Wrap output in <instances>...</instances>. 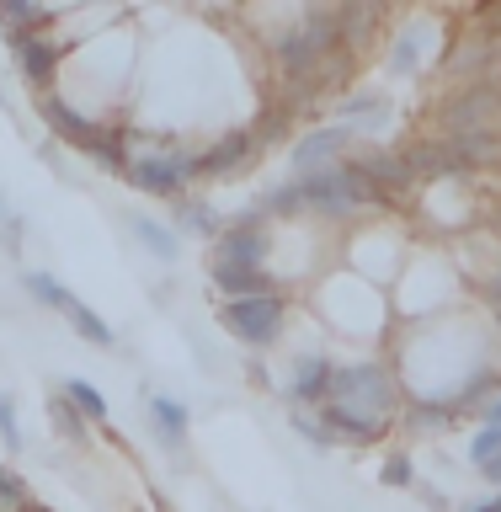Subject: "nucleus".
<instances>
[{
    "label": "nucleus",
    "instance_id": "obj_1",
    "mask_svg": "<svg viewBox=\"0 0 501 512\" xmlns=\"http://www.w3.org/2000/svg\"><path fill=\"white\" fill-rule=\"evenodd\" d=\"M326 400L352 411V416H363V422L384 427V416L400 406V390L379 363H352V368H331V395Z\"/></svg>",
    "mask_w": 501,
    "mask_h": 512
},
{
    "label": "nucleus",
    "instance_id": "obj_2",
    "mask_svg": "<svg viewBox=\"0 0 501 512\" xmlns=\"http://www.w3.org/2000/svg\"><path fill=\"white\" fill-rule=\"evenodd\" d=\"M304 208H320V214H352V208L379 203V192L363 182L358 166H326L315 176H294Z\"/></svg>",
    "mask_w": 501,
    "mask_h": 512
},
{
    "label": "nucleus",
    "instance_id": "obj_3",
    "mask_svg": "<svg viewBox=\"0 0 501 512\" xmlns=\"http://www.w3.org/2000/svg\"><path fill=\"white\" fill-rule=\"evenodd\" d=\"M496 112H501V86H496V80H475V86H459L438 107V123L448 128V139H459V134H491Z\"/></svg>",
    "mask_w": 501,
    "mask_h": 512
},
{
    "label": "nucleus",
    "instance_id": "obj_4",
    "mask_svg": "<svg viewBox=\"0 0 501 512\" xmlns=\"http://www.w3.org/2000/svg\"><path fill=\"white\" fill-rule=\"evenodd\" d=\"M219 326L235 336V342H251V347H267L278 342L283 331V299L278 294H262V299H230L219 310Z\"/></svg>",
    "mask_w": 501,
    "mask_h": 512
},
{
    "label": "nucleus",
    "instance_id": "obj_5",
    "mask_svg": "<svg viewBox=\"0 0 501 512\" xmlns=\"http://www.w3.org/2000/svg\"><path fill=\"white\" fill-rule=\"evenodd\" d=\"M352 128L347 123H331V128H315V134H304L294 139V150H288V160H294V176H315V171H326L336 166V155L352 150Z\"/></svg>",
    "mask_w": 501,
    "mask_h": 512
},
{
    "label": "nucleus",
    "instance_id": "obj_6",
    "mask_svg": "<svg viewBox=\"0 0 501 512\" xmlns=\"http://www.w3.org/2000/svg\"><path fill=\"white\" fill-rule=\"evenodd\" d=\"M38 112H43V123L54 128V139L75 144V150H86V155H96V150H102L107 128H102V123H91L86 112H75L70 102H59V96H43V102H38Z\"/></svg>",
    "mask_w": 501,
    "mask_h": 512
},
{
    "label": "nucleus",
    "instance_id": "obj_7",
    "mask_svg": "<svg viewBox=\"0 0 501 512\" xmlns=\"http://www.w3.org/2000/svg\"><path fill=\"white\" fill-rule=\"evenodd\" d=\"M187 176H192V160H182V155H144L128 166V182L139 192H150V198H176L187 187Z\"/></svg>",
    "mask_w": 501,
    "mask_h": 512
},
{
    "label": "nucleus",
    "instance_id": "obj_8",
    "mask_svg": "<svg viewBox=\"0 0 501 512\" xmlns=\"http://www.w3.org/2000/svg\"><path fill=\"white\" fill-rule=\"evenodd\" d=\"M251 155H256V134L251 128H235V134H224L208 155L192 160V176H235Z\"/></svg>",
    "mask_w": 501,
    "mask_h": 512
},
{
    "label": "nucleus",
    "instance_id": "obj_9",
    "mask_svg": "<svg viewBox=\"0 0 501 512\" xmlns=\"http://www.w3.org/2000/svg\"><path fill=\"white\" fill-rule=\"evenodd\" d=\"M406 171H411V182H438V176H464V160L454 155L448 139H432V144H411L406 150Z\"/></svg>",
    "mask_w": 501,
    "mask_h": 512
},
{
    "label": "nucleus",
    "instance_id": "obj_10",
    "mask_svg": "<svg viewBox=\"0 0 501 512\" xmlns=\"http://www.w3.org/2000/svg\"><path fill=\"white\" fill-rule=\"evenodd\" d=\"M214 262H219V267H262V262H267V235L251 230V224H235V230L219 235Z\"/></svg>",
    "mask_w": 501,
    "mask_h": 512
},
{
    "label": "nucleus",
    "instance_id": "obj_11",
    "mask_svg": "<svg viewBox=\"0 0 501 512\" xmlns=\"http://www.w3.org/2000/svg\"><path fill=\"white\" fill-rule=\"evenodd\" d=\"M443 70L448 75H464L475 86V80H491V70H496V43L480 32V38H470V43H454L443 54Z\"/></svg>",
    "mask_w": 501,
    "mask_h": 512
},
{
    "label": "nucleus",
    "instance_id": "obj_12",
    "mask_svg": "<svg viewBox=\"0 0 501 512\" xmlns=\"http://www.w3.org/2000/svg\"><path fill=\"white\" fill-rule=\"evenodd\" d=\"M11 48H16V59H22V75L32 80V86H48L70 43H54V38H11Z\"/></svg>",
    "mask_w": 501,
    "mask_h": 512
},
{
    "label": "nucleus",
    "instance_id": "obj_13",
    "mask_svg": "<svg viewBox=\"0 0 501 512\" xmlns=\"http://www.w3.org/2000/svg\"><path fill=\"white\" fill-rule=\"evenodd\" d=\"M358 171H363V182L374 187L379 198H390V192H406V187H411L406 155H384V150H374V155L358 160Z\"/></svg>",
    "mask_w": 501,
    "mask_h": 512
},
{
    "label": "nucleus",
    "instance_id": "obj_14",
    "mask_svg": "<svg viewBox=\"0 0 501 512\" xmlns=\"http://www.w3.org/2000/svg\"><path fill=\"white\" fill-rule=\"evenodd\" d=\"M288 395L294 400H326L331 395V363L320 358V352H304L294 363V374H288Z\"/></svg>",
    "mask_w": 501,
    "mask_h": 512
},
{
    "label": "nucleus",
    "instance_id": "obj_15",
    "mask_svg": "<svg viewBox=\"0 0 501 512\" xmlns=\"http://www.w3.org/2000/svg\"><path fill=\"white\" fill-rule=\"evenodd\" d=\"M336 16H342V43L368 48V38H374L379 22H384V6L379 0H352V6H336Z\"/></svg>",
    "mask_w": 501,
    "mask_h": 512
},
{
    "label": "nucleus",
    "instance_id": "obj_16",
    "mask_svg": "<svg viewBox=\"0 0 501 512\" xmlns=\"http://www.w3.org/2000/svg\"><path fill=\"white\" fill-rule=\"evenodd\" d=\"M384 118H390V96H379V91H358L336 107V123H347L352 134H358V128H379Z\"/></svg>",
    "mask_w": 501,
    "mask_h": 512
},
{
    "label": "nucleus",
    "instance_id": "obj_17",
    "mask_svg": "<svg viewBox=\"0 0 501 512\" xmlns=\"http://www.w3.org/2000/svg\"><path fill=\"white\" fill-rule=\"evenodd\" d=\"M214 283H219L230 299H262V294H272V283H267L262 267H219V262H214Z\"/></svg>",
    "mask_w": 501,
    "mask_h": 512
},
{
    "label": "nucleus",
    "instance_id": "obj_18",
    "mask_svg": "<svg viewBox=\"0 0 501 512\" xmlns=\"http://www.w3.org/2000/svg\"><path fill=\"white\" fill-rule=\"evenodd\" d=\"M150 416H155V438L166 443V448H182L187 443V406H182V400L155 395L150 400Z\"/></svg>",
    "mask_w": 501,
    "mask_h": 512
},
{
    "label": "nucleus",
    "instance_id": "obj_19",
    "mask_svg": "<svg viewBox=\"0 0 501 512\" xmlns=\"http://www.w3.org/2000/svg\"><path fill=\"white\" fill-rule=\"evenodd\" d=\"M299 32L315 43L320 59H331L336 43H342V16H336L331 6H315V11H304V27H299Z\"/></svg>",
    "mask_w": 501,
    "mask_h": 512
},
{
    "label": "nucleus",
    "instance_id": "obj_20",
    "mask_svg": "<svg viewBox=\"0 0 501 512\" xmlns=\"http://www.w3.org/2000/svg\"><path fill=\"white\" fill-rule=\"evenodd\" d=\"M128 230L144 240V251L160 256V262H176V251H182V235L166 230V224H155L150 214H128Z\"/></svg>",
    "mask_w": 501,
    "mask_h": 512
},
{
    "label": "nucleus",
    "instance_id": "obj_21",
    "mask_svg": "<svg viewBox=\"0 0 501 512\" xmlns=\"http://www.w3.org/2000/svg\"><path fill=\"white\" fill-rule=\"evenodd\" d=\"M326 438H347V443H374L379 438V422H363V416H352V411H342V406H326Z\"/></svg>",
    "mask_w": 501,
    "mask_h": 512
},
{
    "label": "nucleus",
    "instance_id": "obj_22",
    "mask_svg": "<svg viewBox=\"0 0 501 512\" xmlns=\"http://www.w3.org/2000/svg\"><path fill=\"white\" fill-rule=\"evenodd\" d=\"M64 320L75 326V336H80V342H91V347H112V326H107V320L91 310V304L70 299V304H64Z\"/></svg>",
    "mask_w": 501,
    "mask_h": 512
},
{
    "label": "nucleus",
    "instance_id": "obj_23",
    "mask_svg": "<svg viewBox=\"0 0 501 512\" xmlns=\"http://www.w3.org/2000/svg\"><path fill=\"white\" fill-rule=\"evenodd\" d=\"M448 144H454V155L464 160V171L501 160V134H496V128H491V134H459V139H448Z\"/></svg>",
    "mask_w": 501,
    "mask_h": 512
},
{
    "label": "nucleus",
    "instance_id": "obj_24",
    "mask_svg": "<svg viewBox=\"0 0 501 512\" xmlns=\"http://www.w3.org/2000/svg\"><path fill=\"white\" fill-rule=\"evenodd\" d=\"M0 22L11 27V38H38L43 22H48V11L32 6V0H0Z\"/></svg>",
    "mask_w": 501,
    "mask_h": 512
},
{
    "label": "nucleus",
    "instance_id": "obj_25",
    "mask_svg": "<svg viewBox=\"0 0 501 512\" xmlns=\"http://www.w3.org/2000/svg\"><path fill=\"white\" fill-rule=\"evenodd\" d=\"M70 406L86 416V422H107V400H102V390H96L91 379H64V390H59Z\"/></svg>",
    "mask_w": 501,
    "mask_h": 512
},
{
    "label": "nucleus",
    "instance_id": "obj_26",
    "mask_svg": "<svg viewBox=\"0 0 501 512\" xmlns=\"http://www.w3.org/2000/svg\"><path fill=\"white\" fill-rule=\"evenodd\" d=\"M48 422L59 427V438H64V443H86V432H91V427H86V416H80L64 395H48Z\"/></svg>",
    "mask_w": 501,
    "mask_h": 512
},
{
    "label": "nucleus",
    "instance_id": "obj_27",
    "mask_svg": "<svg viewBox=\"0 0 501 512\" xmlns=\"http://www.w3.org/2000/svg\"><path fill=\"white\" fill-rule=\"evenodd\" d=\"M22 283H27V294H32V299H38V304H43V310H59V315H64V304H70V299H75V294H70V288H64L59 278H48V272H27V278H22Z\"/></svg>",
    "mask_w": 501,
    "mask_h": 512
},
{
    "label": "nucleus",
    "instance_id": "obj_28",
    "mask_svg": "<svg viewBox=\"0 0 501 512\" xmlns=\"http://www.w3.org/2000/svg\"><path fill=\"white\" fill-rule=\"evenodd\" d=\"M182 230H192V235H224V224H219V208L214 203H187L182 208Z\"/></svg>",
    "mask_w": 501,
    "mask_h": 512
},
{
    "label": "nucleus",
    "instance_id": "obj_29",
    "mask_svg": "<svg viewBox=\"0 0 501 512\" xmlns=\"http://www.w3.org/2000/svg\"><path fill=\"white\" fill-rule=\"evenodd\" d=\"M448 422H454V406H438V400H422L411 411V432H443Z\"/></svg>",
    "mask_w": 501,
    "mask_h": 512
},
{
    "label": "nucleus",
    "instance_id": "obj_30",
    "mask_svg": "<svg viewBox=\"0 0 501 512\" xmlns=\"http://www.w3.org/2000/svg\"><path fill=\"white\" fill-rule=\"evenodd\" d=\"M288 128H294V107H267L262 112V123H256V144H262V139H283L288 134Z\"/></svg>",
    "mask_w": 501,
    "mask_h": 512
},
{
    "label": "nucleus",
    "instance_id": "obj_31",
    "mask_svg": "<svg viewBox=\"0 0 501 512\" xmlns=\"http://www.w3.org/2000/svg\"><path fill=\"white\" fill-rule=\"evenodd\" d=\"M0 438H6V448H11V454H22V427H16V400L6 395V390H0Z\"/></svg>",
    "mask_w": 501,
    "mask_h": 512
},
{
    "label": "nucleus",
    "instance_id": "obj_32",
    "mask_svg": "<svg viewBox=\"0 0 501 512\" xmlns=\"http://www.w3.org/2000/svg\"><path fill=\"white\" fill-rule=\"evenodd\" d=\"M501 454V427H480L475 438H470V459L475 464H491Z\"/></svg>",
    "mask_w": 501,
    "mask_h": 512
},
{
    "label": "nucleus",
    "instance_id": "obj_33",
    "mask_svg": "<svg viewBox=\"0 0 501 512\" xmlns=\"http://www.w3.org/2000/svg\"><path fill=\"white\" fill-rule=\"evenodd\" d=\"M22 502H27V486L16 480V470H6V464H0V512H16Z\"/></svg>",
    "mask_w": 501,
    "mask_h": 512
},
{
    "label": "nucleus",
    "instance_id": "obj_34",
    "mask_svg": "<svg viewBox=\"0 0 501 512\" xmlns=\"http://www.w3.org/2000/svg\"><path fill=\"white\" fill-rule=\"evenodd\" d=\"M390 70H395V75H411V70H416V27H411L406 38L395 43V54H390Z\"/></svg>",
    "mask_w": 501,
    "mask_h": 512
},
{
    "label": "nucleus",
    "instance_id": "obj_35",
    "mask_svg": "<svg viewBox=\"0 0 501 512\" xmlns=\"http://www.w3.org/2000/svg\"><path fill=\"white\" fill-rule=\"evenodd\" d=\"M384 486H411V459L406 454H395V459H384Z\"/></svg>",
    "mask_w": 501,
    "mask_h": 512
},
{
    "label": "nucleus",
    "instance_id": "obj_36",
    "mask_svg": "<svg viewBox=\"0 0 501 512\" xmlns=\"http://www.w3.org/2000/svg\"><path fill=\"white\" fill-rule=\"evenodd\" d=\"M491 374H480V379H470V384H464V390H459V400H454V406H475V400H486L491 395Z\"/></svg>",
    "mask_w": 501,
    "mask_h": 512
},
{
    "label": "nucleus",
    "instance_id": "obj_37",
    "mask_svg": "<svg viewBox=\"0 0 501 512\" xmlns=\"http://www.w3.org/2000/svg\"><path fill=\"white\" fill-rule=\"evenodd\" d=\"M475 22L486 27V38H491V43H501V6H480V11H475Z\"/></svg>",
    "mask_w": 501,
    "mask_h": 512
},
{
    "label": "nucleus",
    "instance_id": "obj_38",
    "mask_svg": "<svg viewBox=\"0 0 501 512\" xmlns=\"http://www.w3.org/2000/svg\"><path fill=\"white\" fill-rule=\"evenodd\" d=\"M294 427H299V432H304V438H310L315 448H326V443H331V438H326V427H320L315 416H294Z\"/></svg>",
    "mask_w": 501,
    "mask_h": 512
},
{
    "label": "nucleus",
    "instance_id": "obj_39",
    "mask_svg": "<svg viewBox=\"0 0 501 512\" xmlns=\"http://www.w3.org/2000/svg\"><path fill=\"white\" fill-rule=\"evenodd\" d=\"M480 475H486V480H491V486H501V454H496L491 464H480Z\"/></svg>",
    "mask_w": 501,
    "mask_h": 512
},
{
    "label": "nucleus",
    "instance_id": "obj_40",
    "mask_svg": "<svg viewBox=\"0 0 501 512\" xmlns=\"http://www.w3.org/2000/svg\"><path fill=\"white\" fill-rule=\"evenodd\" d=\"M486 427H501V395L491 400V411H486Z\"/></svg>",
    "mask_w": 501,
    "mask_h": 512
},
{
    "label": "nucleus",
    "instance_id": "obj_41",
    "mask_svg": "<svg viewBox=\"0 0 501 512\" xmlns=\"http://www.w3.org/2000/svg\"><path fill=\"white\" fill-rule=\"evenodd\" d=\"M486 294H491V304H496V310H501V272H496V278H491V288H486Z\"/></svg>",
    "mask_w": 501,
    "mask_h": 512
},
{
    "label": "nucleus",
    "instance_id": "obj_42",
    "mask_svg": "<svg viewBox=\"0 0 501 512\" xmlns=\"http://www.w3.org/2000/svg\"><path fill=\"white\" fill-rule=\"evenodd\" d=\"M16 512H54V507H43V502H22Z\"/></svg>",
    "mask_w": 501,
    "mask_h": 512
},
{
    "label": "nucleus",
    "instance_id": "obj_43",
    "mask_svg": "<svg viewBox=\"0 0 501 512\" xmlns=\"http://www.w3.org/2000/svg\"><path fill=\"white\" fill-rule=\"evenodd\" d=\"M475 512H501V502H486V507H475Z\"/></svg>",
    "mask_w": 501,
    "mask_h": 512
},
{
    "label": "nucleus",
    "instance_id": "obj_44",
    "mask_svg": "<svg viewBox=\"0 0 501 512\" xmlns=\"http://www.w3.org/2000/svg\"><path fill=\"white\" fill-rule=\"evenodd\" d=\"M496 315H501V310H496Z\"/></svg>",
    "mask_w": 501,
    "mask_h": 512
}]
</instances>
